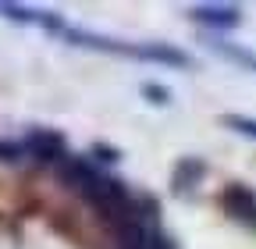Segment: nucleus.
<instances>
[{
	"label": "nucleus",
	"mask_w": 256,
	"mask_h": 249,
	"mask_svg": "<svg viewBox=\"0 0 256 249\" xmlns=\"http://www.w3.org/2000/svg\"><path fill=\"white\" fill-rule=\"evenodd\" d=\"M224 210L242 224H256V196L249 189H242V185H232V189L224 192Z\"/></svg>",
	"instance_id": "2"
},
{
	"label": "nucleus",
	"mask_w": 256,
	"mask_h": 249,
	"mask_svg": "<svg viewBox=\"0 0 256 249\" xmlns=\"http://www.w3.org/2000/svg\"><path fill=\"white\" fill-rule=\"evenodd\" d=\"M118 238H121V249H168L153 217H142L136 210L118 221Z\"/></svg>",
	"instance_id": "1"
},
{
	"label": "nucleus",
	"mask_w": 256,
	"mask_h": 249,
	"mask_svg": "<svg viewBox=\"0 0 256 249\" xmlns=\"http://www.w3.org/2000/svg\"><path fill=\"white\" fill-rule=\"evenodd\" d=\"M217 54H224V57H232V60H238V64H246V68H252L256 72V54H246L242 46H217Z\"/></svg>",
	"instance_id": "5"
},
{
	"label": "nucleus",
	"mask_w": 256,
	"mask_h": 249,
	"mask_svg": "<svg viewBox=\"0 0 256 249\" xmlns=\"http://www.w3.org/2000/svg\"><path fill=\"white\" fill-rule=\"evenodd\" d=\"M28 150L36 153V157L50 160V157H60V139L46 136V132H36V136H28Z\"/></svg>",
	"instance_id": "4"
},
{
	"label": "nucleus",
	"mask_w": 256,
	"mask_h": 249,
	"mask_svg": "<svg viewBox=\"0 0 256 249\" xmlns=\"http://www.w3.org/2000/svg\"><path fill=\"white\" fill-rule=\"evenodd\" d=\"M224 124H232L235 132H246L249 139H256V118H235L232 114V118H224Z\"/></svg>",
	"instance_id": "6"
},
{
	"label": "nucleus",
	"mask_w": 256,
	"mask_h": 249,
	"mask_svg": "<svg viewBox=\"0 0 256 249\" xmlns=\"http://www.w3.org/2000/svg\"><path fill=\"white\" fill-rule=\"evenodd\" d=\"M192 18L203 22V25H214V28H232L238 25V11L235 8H196Z\"/></svg>",
	"instance_id": "3"
}]
</instances>
